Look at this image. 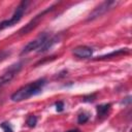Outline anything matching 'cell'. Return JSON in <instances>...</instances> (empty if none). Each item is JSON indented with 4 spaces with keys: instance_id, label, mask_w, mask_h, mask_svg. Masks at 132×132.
<instances>
[{
    "instance_id": "1",
    "label": "cell",
    "mask_w": 132,
    "mask_h": 132,
    "mask_svg": "<svg viewBox=\"0 0 132 132\" xmlns=\"http://www.w3.org/2000/svg\"><path fill=\"white\" fill-rule=\"evenodd\" d=\"M45 84H46L45 78H39L35 81H32V82H30L26 86H23L19 90H16L10 96V99L13 102H21V101L27 100L28 98L39 94L42 91Z\"/></svg>"
},
{
    "instance_id": "2",
    "label": "cell",
    "mask_w": 132,
    "mask_h": 132,
    "mask_svg": "<svg viewBox=\"0 0 132 132\" xmlns=\"http://www.w3.org/2000/svg\"><path fill=\"white\" fill-rule=\"evenodd\" d=\"M28 4H29L28 1H23V2H21V3L19 4V6L16 7V9L14 10L13 14L11 15V18L8 19V20L2 21V22L0 23V31L6 29V28H8V27H12L13 25H16V24L22 20L23 15H24V13H25V11H26V9H27Z\"/></svg>"
},
{
    "instance_id": "3",
    "label": "cell",
    "mask_w": 132,
    "mask_h": 132,
    "mask_svg": "<svg viewBox=\"0 0 132 132\" xmlns=\"http://www.w3.org/2000/svg\"><path fill=\"white\" fill-rule=\"evenodd\" d=\"M117 4H118V2H116V1H105V2L101 3L99 6H97V7L90 13V15H89V18H88V21H92V20H94V19H97V18L101 16V15L104 14L106 11L110 10L113 6H116Z\"/></svg>"
},
{
    "instance_id": "4",
    "label": "cell",
    "mask_w": 132,
    "mask_h": 132,
    "mask_svg": "<svg viewBox=\"0 0 132 132\" xmlns=\"http://www.w3.org/2000/svg\"><path fill=\"white\" fill-rule=\"evenodd\" d=\"M54 7H55V4H54V5H52V6H50V7H47L45 10L41 11L40 13H38V14H37L33 20H31V21H30V22H29L25 27H23V28L20 30V32H19V33H20V35H25V34L29 33V32H31V31H32V30H33V29L38 25V23H39V22H40V20L43 18V15H44L45 13H47L48 11H51Z\"/></svg>"
},
{
    "instance_id": "5",
    "label": "cell",
    "mask_w": 132,
    "mask_h": 132,
    "mask_svg": "<svg viewBox=\"0 0 132 132\" xmlns=\"http://www.w3.org/2000/svg\"><path fill=\"white\" fill-rule=\"evenodd\" d=\"M48 38V35H47V33H42L41 35H39L37 38H35L34 40H32V41H30L23 50H22V52H21V55L23 56V55H27V54H29V53H31L32 51H35V50H38L44 42H45V40Z\"/></svg>"
},
{
    "instance_id": "6",
    "label": "cell",
    "mask_w": 132,
    "mask_h": 132,
    "mask_svg": "<svg viewBox=\"0 0 132 132\" xmlns=\"http://www.w3.org/2000/svg\"><path fill=\"white\" fill-rule=\"evenodd\" d=\"M22 63H16L14 65H11L10 68L5 72L3 73L1 76H0V88H2L3 86H5L6 84H8L9 81H11V79L15 76V74L20 71V69L22 68Z\"/></svg>"
},
{
    "instance_id": "7",
    "label": "cell",
    "mask_w": 132,
    "mask_h": 132,
    "mask_svg": "<svg viewBox=\"0 0 132 132\" xmlns=\"http://www.w3.org/2000/svg\"><path fill=\"white\" fill-rule=\"evenodd\" d=\"M73 55L77 58H81V59H85V58H90L92 57L93 55V50L89 46H86V45H79V46H76L75 48H73L72 51Z\"/></svg>"
},
{
    "instance_id": "8",
    "label": "cell",
    "mask_w": 132,
    "mask_h": 132,
    "mask_svg": "<svg viewBox=\"0 0 132 132\" xmlns=\"http://www.w3.org/2000/svg\"><path fill=\"white\" fill-rule=\"evenodd\" d=\"M130 51L129 48H120V50H117V51H113L109 54H106V55H103V56H100V57H97L96 60H106V59H110L112 57H119V56H122V55H127L129 54Z\"/></svg>"
},
{
    "instance_id": "9",
    "label": "cell",
    "mask_w": 132,
    "mask_h": 132,
    "mask_svg": "<svg viewBox=\"0 0 132 132\" xmlns=\"http://www.w3.org/2000/svg\"><path fill=\"white\" fill-rule=\"evenodd\" d=\"M59 36H54V37H51V38H47L45 40V42L38 48V53H43V52H46L47 50H50L51 47H53L54 44H56L57 42H59Z\"/></svg>"
},
{
    "instance_id": "10",
    "label": "cell",
    "mask_w": 132,
    "mask_h": 132,
    "mask_svg": "<svg viewBox=\"0 0 132 132\" xmlns=\"http://www.w3.org/2000/svg\"><path fill=\"white\" fill-rule=\"evenodd\" d=\"M110 106H111V105H110L109 103H105V104H100V105H98V106L96 107L98 117H100V118L105 117V116L108 113V111L110 110Z\"/></svg>"
},
{
    "instance_id": "11",
    "label": "cell",
    "mask_w": 132,
    "mask_h": 132,
    "mask_svg": "<svg viewBox=\"0 0 132 132\" xmlns=\"http://www.w3.org/2000/svg\"><path fill=\"white\" fill-rule=\"evenodd\" d=\"M26 124H27V125H28V127H30V128L35 127V126H36V124H37V118H36L35 116H29V117L27 118Z\"/></svg>"
},
{
    "instance_id": "12",
    "label": "cell",
    "mask_w": 132,
    "mask_h": 132,
    "mask_svg": "<svg viewBox=\"0 0 132 132\" xmlns=\"http://www.w3.org/2000/svg\"><path fill=\"white\" fill-rule=\"evenodd\" d=\"M89 118L90 117H89V114L87 112H81L77 117V123L78 124H85V123H87L89 121Z\"/></svg>"
},
{
    "instance_id": "13",
    "label": "cell",
    "mask_w": 132,
    "mask_h": 132,
    "mask_svg": "<svg viewBox=\"0 0 132 132\" xmlns=\"http://www.w3.org/2000/svg\"><path fill=\"white\" fill-rule=\"evenodd\" d=\"M0 127L3 129L4 132H13V130H12L10 124L7 123V122H3L2 124H0Z\"/></svg>"
},
{
    "instance_id": "14",
    "label": "cell",
    "mask_w": 132,
    "mask_h": 132,
    "mask_svg": "<svg viewBox=\"0 0 132 132\" xmlns=\"http://www.w3.org/2000/svg\"><path fill=\"white\" fill-rule=\"evenodd\" d=\"M10 55V52L7 51V50H3V51H0V62L4 61L8 56Z\"/></svg>"
},
{
    "instance_id": "15",
    "label": "cell",
    "mask_w": 132,
    "mask_h": 132,
    "mask_svg": "<svg viewBox=\"0 0 132 132\" xmlns=\"http://www.w3.org/2000/svg\"><path fill=\"white\" fill-rule=\"evenodd\" d=\"M95 98H96V96H95L94 94H92V95H90V96H85L82 100H84L85 102H92V101L95 100Z\"/></svg>"
},
{
    "instance_id": "16",
    "label": "cell",
    "mask_w": 132,
    "mask_h": 132,
    "mask_svg": "<svg viewBox=\"0 0 132 132\" xmlns=\"http://www.w3.org/2000/svg\"><path fill=\"white\" fill-rule=\"evenodd\" d=\"M64 109V103L62 101H58L56 103V110L57 111H62Z\"/></svg>"
},
{
    "instance_id": "17",
    "label": "cell",
    "mask_w": 132,
    "mask_h": 132,
    "mask_svg": "<svg viewBox=\"0 0 132 132\" xmlns=\"http://www.w3.org/2000/svg\"><path fill=\"white\" fill-rule=\"evenodd\" d=\"M66 132H80L78 129H72V130H69V131H66Z\"/></svg>"
}]
</instances>
